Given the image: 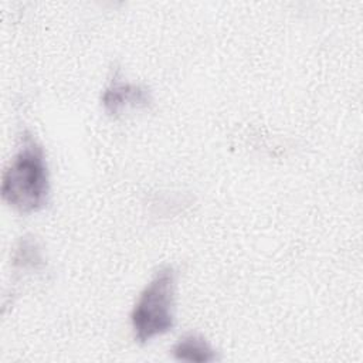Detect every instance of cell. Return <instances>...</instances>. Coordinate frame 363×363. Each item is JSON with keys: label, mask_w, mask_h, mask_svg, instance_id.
<instances>
[{"label": "cell", "mask_w": 363, "mask_h": 363, "mask_svg": "<svg viewBox=\"0 0 363 363\" xmlns=\"http://www.w3.org/2000/svg\"><path fill=\"white\" fill-rule=\"evenodd\" d=\"M174 292V269L169 265L162 267L143 288L130 313L133 336L139 343H146L173 329Z\"/></svg>", "instance_id": "cell-2"}, {"label": "cell", "mask_w": 363, "mask_h": 363, "mask_svg": "<svg viewBox=\"0 0 363 363\" xmlns=\"http://www.w3.org/2000/svg\"><path fill=\"white\" fill-rule=\"evenodd\" d=\"M150 104L152 94L146 86L123 82L118 74L113 75V79L102 94V105L112 116L119 115L126 106L146 108Z\"/></svg>", "instance_id": "cell-3"}, {"label": "cell", "mask_w": 363, "mask_h": 363, "mask_svg": "<svg viewBox=\"0 0 363 363\" xmlns=\"http://www.w3.org/2000/svg\"><path fill=\"white\" fill-rule=\"evenodd\" d=\"M3 200L23 214L43 210L50 197V177L43 146L24 133L23 143L1 177Z\"/></svg>", "instance_id": "cell-1"}, {"label": "cell", "mask_w": 363, "mask_h": 363, "mask_svg": "<svg viewBox=\"0 0 363 363\" xmlns=\"http://www.w3.org/2000/svg\"><path fill=\"white\" fill-rule=\"evenodd\" d=\"M174 359L183 362L194 363H207L217 359L216 350L208 345V342L197 333L183 335L176 345L172 347Z\"/></svg>", "instance_id": "cell-4"}]
</instances>
